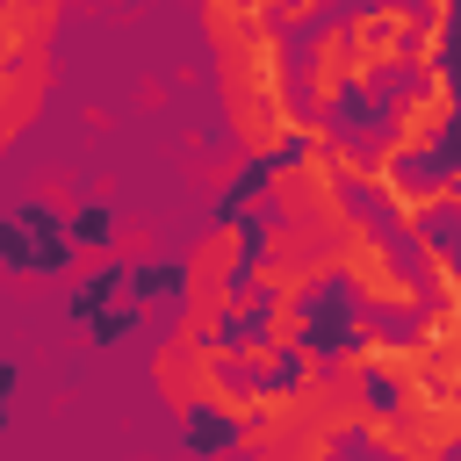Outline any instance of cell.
<instances>
[{
  "instance_id": "5b68a950",
  "label": "cell",
  "mask_w": 461,
  "mask_h": 461,
  "mask_svg": "<svg viewBox=\"0 0 461 461\" xmlns=\"http://www.w3.org/2000/svg\"><path fill=\"white\" fill-rule=\"evenodd\" d=\"M58 36V0H0V65L43 58Z\"/></svg>"
},
{
  "instance_id": "8992f818",
  "label": "cell",
  "mask_w": 461,
  "mask_h": 461,
  "mask_svg": "<svg viewBox=\"0 0 461 461\" xmlns=\"http://www.w3.org/2000/svg\"><path fill=\"white\" fill-rule=\"evenodd\" d=\"M339 86H346V14H324L317 43H310V122H324L339 108Z\"/></svg>"
},
{
  "instance_id": "ba28073f",
  "label": "cell",
  "mask_w": 461,
  "mask_h": 461,
  "mask_svg": "<svg viewBox=\"0 0 461 461\" xmlns=\"http://www.w3.org/2000/svg\"><path fill=\"white\" fill-rule=\"evenodd\" d=\"M274 353H295L303 346V310L295 303H267V331H259Z\"/></svg>"
},
{
  "instance_id": "52a82bcc",
  "label": "cell",
  "mask_w": 461,
  "mask_h": 461,
  "mask_svg": "<svg viewBox=\"0 0 461 461\" xmlns=\"http://www.w3.org/2000/svg\"><path fill=\"white\" fill-rule=\"evenodd\" d=\"M43 86H50V58H29V65H0V151H7V144L29 130V115H36Z\"/></svg>"
},
{
  "instance_id": "3957f363",
  "label": "cell",
  "mask_w": 461,
  "mask_h": 461,
  "mask_svg": "<svg viewBox=\"0 0 461 461\" xmlns=\"http://www.w3.org/2000/svg\"><path fill=\"white\" fill-rule=\"evenodd\" d=\"M339 274H346V281H353V288H360L367 303H382V310H411V303H418V281H411V274L396 267L389 238H382V230H375L367 216L353 223V238H346V259H339Z\"/></svg>"
},
{
  "instance_id": "7a4b0ae2",
  "label": "cell",
  "mask_w": 461,
  "mask_h": 461,
  "mask_svg": "<svg viewBox=\"0 0 461 461\" xmlns=\"http://www.w3.org/2000/svg\"><path fill=\"white\" fill-rule=\"evenodd\" d=\"M411 29L418 14L411 7H367V14H346V79L353 86H375L382 65H411Z\"/></svg>"
},
{
  "instance_id": "6da1fadb",
  "label": "cell",
  "mask_w": 461,
  "mask_h": 461,
  "mask_svg": "<svg viewBox=\"0 0 461 461\" xmlns=\"http://www.w3.org/2000/svg\"><path fill=\"white\" fill-rule=\"evenodd\" d=\"M202 36L216 43V86H223V122L238 137L245 158H274L303 115L288 108V72H281V29L267 22V7L245 0H209L202 7Z\"/></svg>"
},
{
  "instance_id": "9c48e42d",
  "label": "cell",
  "mask_w": 461,
  "mask_h": 461,
  "mask_svg": "<svg viewBox=\"0 0 461 461\" xmlns=\"http://www.w3.org/2000/svg\"><path fill=\"white\" fill-rule=\"evenodd\" d=\"M36 202H50V209H72L79 194H72V180H36Z\"/></svg>"
},
{
  "instance_id": "277c9868",
  "label": "cell",
  "mask_w": 461,
  "mask_h": 461,
  "mask_svg": "<svg viewBox=\"0 0 461 461\" xmlns=\"http://www.w3.org/2000/svg\"><path fill=\"white\" fill-rule=\"evenodd\" d=\"M396 122H389V144H396V158H411V151H432L439 137H447V122H454V79H447V65H432V72H418V86L389 108Z\"/></svg>"
}]
</instances>
